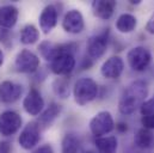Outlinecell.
Here are the masks:
<instances>
[{"mask_svg": "<svg viewBox=\"0 0 154 153\" xmlns=\"http://www.w3.org/2000/svg\"><path fill=\"white\" fill-rule=\"evenodd\" d=\"M148 95L147 83L143 80H136L131 83L122 93L118 110L122 115H130L135 113L143 104Z\"/></svg>", "mask_w": 154, "mask_h": 153, "instance_id": "cell-1", "label": "cell"}, {"mask_svg": "<svg viewBox=\"0 0 154 153\" xmlns=\"http://www.w3.org/2000/svg\"><path fill=\"white\" fill-rule=\"evenodd\" d=\"M98 85L91 78L78 79L73 87L74 101L79 105H86L87 103L96 99L98 96Z\"/></svg>", "mask_w": 154, "mask_h": 153, "instance_id": "cell-2", "label": "cell"}, {"mask_svg": "<svg viewBox=\"0 0 154 153\" xmlns=\"http://www.w3.org/2000/svg\"><path fill=\"white\" fill-rule=\"evenodd\" d=\"M115 128V122L112 115L109 111H99L90 121V130L96 138H102L109 134Z\"/></svg>", "mask_w": 154, "mask_h": 153, "instance_id": "cell-3", "label": "cell"}, {"mask_svg": "<svg viewBox=\"0 0 154 153\" xmlns=\"http://www.w3.org/2000/svg\"><path fill=\"white\" fill-rule=\"evenodd\" d=\"M151 59H152L151 53L145 47L131 48L127 55V60H128L130 68L136 72L145 71L148 67V65L151 64Z\"/></svg>", "mask_w": 154, "mask_h": 153, "instance_id": "cell-4", "label": "cell"}, {"mask_svg": "<svg viewBox=\"0 0 154 153\" xmlns=\"http://www.w3.org/2000/svg\"><path fill=\"white\" fill-rule=\"evenodd\" d=\"M14 67L19 73H34L39 67V58L31 50H20L14 60Z\"/></svg>", "mask_w": 154, "mask_h": 153, "instance_id": "cell-5", "label": "cell"}, {"mask_svg": "<svg viewBox=\"0 0 154 153\" xmlns=\"http://www.w3.org/2000/svg\"><path fill=\"white\" fill-rule=\"evenodd\" d=\"M23 120L20 115L13 110H6L0 114V134L11 136L16 134L22 127Z\"/></svg>", "mask_w": 154, "mask_h": 153, "instance_id": "cell-6", "label": "cell"}, {"mask_svg": "<svg viewBox=\"0 0 154 153\" xmlns=\"http://www.w3.org/2000/svg\"><path fill=\"white\" fill-rule=\"evenodd\" d=\"M109 42V29H105L103 33L98 35H93L87 41V54L93 59H100L108 48Z\"/></svg>", "mask_w": 154, "mask_h": 153, "instance_id": "cell-7", "label": "cell"}, {"mask_svg": "<svg viewBox=\"0 0 154 153\" xmlns=\"http://www.w3.org/2000/svg\"><path fill=\"white\" fill-rule=\"evenodd\" d=\"M39 130L41 128L36 121L29 122L23 128L18 138V142L20 147H23L24 150H32L39 141Z\"/></svg>", "mask_w": 154, "mask_h": 153, "instance_id": "cell-8", "label": "cell"}, {"mask_svg": "<svg viewBox=\"0 0 154 153\" xmlns=\"http://www.w3.org/2000/svg\"><path fill=\"white\" fill-rule=\"evenodd\" d=\"M75 67V58L72 54H61L50 61V70L54 74L67 76Z\"/></svg>", "mask_w": 154, "mask_h": 153, "instance_id": "cell-9", "label": "cell"}, {"mask_svg": "<svg viewBox=\"0 0 154 153\" xmlns=\"http://www.w3.org/2000/svg\"><path fill=\"white\" fill-rule=\"evenodd\" d=\"M23 93V86L11 80H4L0 83V102L5 104L14 103L20 98Z\"/></svg>", "mask_w": 154, "mask_h": 153, "instance_id": "cell-10", "label": "cell"}, {"mask_svg": "<svg viewBox=\"0 0 154 153\" xmlns=\"http://www.w3.org/2000/svg\"><path fill=\"white\" fill-rule=\"evenodd\" d=\"M59 11L55 5H47L39 14V28L44 35H48L57 24Z\"/></svg>", "mask_w": 154, "mask_h": 153, "instance_id": "cell-11", "label": "cell"}, {"mask_svg": "<svg viewBox=\"0 0 154 153\" xmlns=\"http://www.w3.org/2000/svg\"><path fill=\"white\" fill-rule=\"evenodd\" d=\"M62 28L68 34H80L85 28V22L81 12L78 10L68 11L63 17Z\"/></svg>", "mask_w": 154, "mask_h": 153, "instance_id": "cell-12", "label": "cell"}, {"mask_svg": "<svg viewBox=\"0 0 154 153\" xmlns=\"http://www.w3.org/2000/svg\"><path fill=\"white\" fill-rule=\"evenodd\" d=\"M23 108L24 110L31 116H37L41 115L44 108V101L42 95L39 93L38 90L36 89H31L26 97L23 101Z\"/></svg>", "mask_w": 154, "mask_h": 153, "instance_id": "cell-13", "label": "cell"}, {"mask_svg": "<svg viewBox=\"0 0 154 153\" xmlns=\"http://www.w3.org/2000/svg\"><path fill=\"white\" fill-rule=\"evenodd\" d=\"M123 70H124L123 60L119 56H111L102 65L100 73L106 79H117L121 76Z\"/></svg>", "mask_w": 154, "mask_h": 153, "instance_id": "cell-14", "label": "cell"}, {"mask_svg": "<svg viewBox=\"0 0 154 153\" xmlns=\"http://www.w3.org/2000/svg\"><path fill=\"white\" fill-rule=\"evenodd\" d=\"M116 1L114 0H96L92 2V12L93 14L103 20H108L112 17L116 8Z\"/></svg>", "mask_w": 154, "mask_h": 153, "instance_id": "cell-15", "label": "cell"}, {"mask_svg": "<svg viewBox=\"0 0 154 153\" xmlns=\"http://www.w3.org/2000/svg\"><path fill=\"white\" fill-rule=\"evenodd\" d=\"M60 114H61V105L55 103V102H51L49 104V107L44 111L41 113L38 120L36 122L38 123L39 128L47 129V128H49L54 123V121L59 117Z\"/></svg>", "mask_w": 154, "mask_h": 153, "instance_id": "cell-16", "label": "cell"}, {"mask_svg": "<svg viewBox=\"0 0 154 153\" xmlns=\"http://www.w3.org/2000/svg\"><path fill=\"white\" fill-rule=\"evenodd\" d=\"M19 11L13 5H2L0 6V28L11 29L16 25L18 20Z\"/></svg>", "mask_w": 154, "mask_h": 153, "instance_id": "cell-17", "label": "cell"}, {"mask_svg": "<svg viewBox=\"0 0 154 153\" xmlns=\"http://www.w3.org/2000/svg\"><path fill=\"white\" fill-rule=\"evenodd\" d=\"M137 25V19L130 13H123L116 20V29L122 34H129L135 30Z\"/></svg>", "mask_w": 154, "mask_h": 153, "instance_id": "cell-18", "label": "cell"}, {"mask_svg": "<svg viewBox=\"0 0 154 153\" xmlns=\"http://www.w3.org/2000/svg\"><path fill=\"white\" fill-rule=\"evenodd\" d=\"M94 145L99 153H116L118 141L116 136H102L96 139Z\"/></svg>", "mask_w": 154, "mask_h": 153, "instance_id": "cell-19", "label": "cell"}, {"mask_svg": "<svg viewBox=\"0 0 154 153\" xmlns=\"http://www.w3.org/2000/svg\"><path fill=\"white\" fill-rule=\"evenodd\" d=\"M134 141H135V145H136L137 147L145 150V148L152 147L153 141H154V136L149 129L140 128V129L136 132V134H135Z\"/></svg>", "mask_w": 154, "mask_h": 153, "instance_id": "cell-20", "label": "cell"}, {"mask_svg": "<svg viewBox=\"0 0 154 153\" xmlns=\"http://www.w3.org/2000/svg\"><path fill=\"white\" fill-rule=\"evenodd\" d=\"M38 38L39 31L34 24H26L20 31V42L23 44H34Z\"/></svg>", "mask_w": 154, "mask_h": 153, "instance_id": "cell-21", "label": "cell"}, {"mask_svg": "<svg viewBox=\"0 0 154 153\" xmlns=\"http://www.w3.org/2000/svg\"><path fill=\"white\" fill-rule=\"evenodd\" d=\"M80 141L74 134H66L62 139L61 153H78Z\"/></svg>", "mask_w": 154, "mask_h": 153, "instance_id": "cell-22", "label": "cell"}, {"mask_svg": "<svg viewBox=\"0 0 154 153\" xmlns=\"http://www.w3.org/2000/svg\"><path fill=\"white\" fill-rule=\"evenodd\" d=\"M53 90L60 98H67L69 96V79L67 76L55 79L53 83Z\"/></svg>", "mask_w": 154, "mask_h": 153, "instance_id": "cell-23", "label": "cell"}, {"mask_svg": "<svg viewBox=\"0 0 154 153\" xmlns=\"http://www.w3.org/2000/svg\"><path fill=\"white\" fill-rule=\"evenodd\" d=\"M38 52L41 53L42 58L45 59L47 61H51L56 56V49L57 44L50 42V41H42L38 45Z\"/></svg>", "mask_w": 154, "mask_h": 153, "instance_id": "cell-24", "label": "cell"}, {"mask_svg": "<svg viewBox=\"0 0 154 153\" xmlns=\"http://www.w3.org/2000/svg\"><path fill=\"white\" fill-rule=\"evenodd\" d=\"M0 43H2L5 47H10L12 43V33L10 29L0 28Z\"/></svg>", "mask_w": 154, "mask_h": 153, "instance_id": "cell-25", "label": "cell"}, {"mask_svg": "<svg viewBox=\"0 0 154 153\" xmlns=\"http://www.w3.org/2000/svg\"><path fill=\"white\" fill-rule=\"evenodd\" d=\"M140 111L142 116H148V115H154V98L145 101L143 104L140 108Z\"/></svg>", "mask_w": 154, "mask_h": 153, "instance_id": "cell-26", "label": "cell"}, {"mask_svg": "<svg viewBox=\"0 0 154 153\" xmlns=\"http://www.w3.org/2000/svg\"><path fill=\"white\" fill-rule=\"evenodd\" d=\"M141 123L143 126V128L152 130L154 129V115H148V116H142L141 118Z\"/></svg>", "mask_w": 154, "mask_h": 153, "instance_id": "cell-27", "label": "cell"}, {"mask_svg": "<svg viewBox=\"0 0 154 153\" xmlns=\"http://www.w3.org/2000/svg\"><path fill=\"white\" fill-rule=\"evenodd\" d=\"M12 145L8 141H0V153H11Z\"/></svg>", "mask_w": 154, "mask_h": 153, "instance_id": "cell-28", "label": "cell"}, {"mask_svg": "<svg viewBox=\"0 0 154 153\" xmlns=\"http://www.w3.org/2000/svg\"><path fill=\"white\" fill-rule=\"evenodd\" d=\"M92 65H93V61H92V59L90 56L88 58H84V60L81 62V68L82 70H88V68L92 67Z\"/></svg>", "mask_w": 154, "mask_h": 153, "instance_id": "cell-29", "label": "cell"}, {"mask_svg": "<svg viewBox=\"0 0 154 153\" xmlns=\"http://www.w3.org/2000/svg\"><path fill=\"white\" fill-rule=\"evenodd\" d=\"M35 153H54V151H53V147L50 145H43L39 148H37Z\"/></svg>", "mask_w": 154, "mask_h": 153, "instance_id": "cell-30", "label": "cell"}, {"mask_svg": "<svg viewBox=\"0 0 154 153\" xmlns=\"http://www.w3.org/2000/svg\"><path fill=\"white\" fill-rule=\"evenodd\" d=\"M116 129H117L118 132H121V133H124V132L128 130V126H127V123L119 122L118 124H116Z\"/></svg>", "mask_w": 154, "mask_h": 153, "instance_id": "cell-31", "label": "cell"}, {"mask_svg": "<svg viewBox=\"0 0 154 153\" xmlns=\"http://www.w3.org/2000/svg\"><path fill=\"white\" fill-rule=\"evenodd\" d=\"M146 30H147L149 34L154 35V19L149 20V22L147 23V25H146Z\"/></svg>", "mask_w": 154, "mask_h": 153, "instance_id": "cell-32", "label": "cell"}, {"mask_svg": "<svg viewBox=\"0 0 154 153\" xmlns=\"http://www.w3.org/2000/svg\"><path fill=\"white\" fill-rule=\"evenodd\" d=\"M4 60H5V55H4V52L0 49V67L4 65Z\"/></svg>", "mask_w": 154, "mask_h": 153, "instance_id": "cell-33", "label": "cell"}, {"mask_svg": "<svg viewBox=\"0 0 154 153\" xmlns=\"http://www.w3.org/2000/svg\"><path fill=\"white\" fill-rule=\"evenodd\" d=\"M86 153H94V152H91V151H90V152H86Z\"/></svg>", "mask_w": 154, "mask_h": 153, "instance_id": "cell-34", "label": "cell"}]
</instances>
